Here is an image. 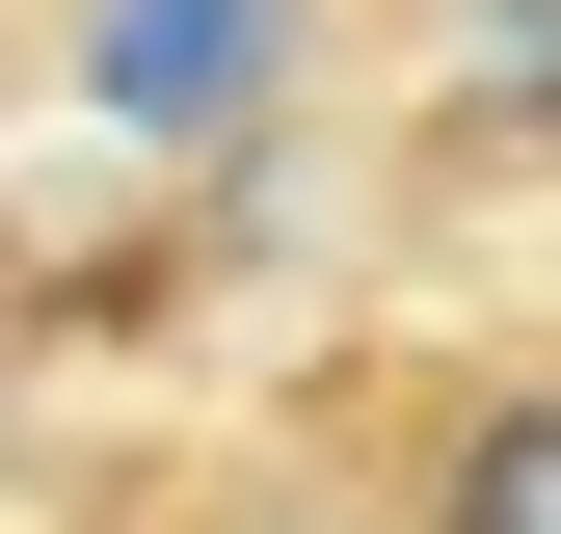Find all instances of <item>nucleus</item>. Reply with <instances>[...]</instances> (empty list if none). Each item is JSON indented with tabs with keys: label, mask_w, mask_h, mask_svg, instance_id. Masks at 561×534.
<instances>
[{
	"label": "nucleus",
	"mask_w": 561,
	"mask_h": 534,
	"mask_svg": "<svg viewBox=\"0 0 561 534\" xmlns=\"http://www.w3.org/2000/svg\"><path fill=\"white\" fill-rule=\"evenodd\" d=\"M267 27H295V0H107L81 81H107L134 134H215V107H267Z\"/></svg>",
	"instance_id": "obj_1"
},
{
	"label": "nucleus",
	"mask_w": 561,
	"mask_h": 534,
	"mask_svg": "<svg viewBox=\"0 0 561 534\" xmlns=\"http://www.w3.org/2000/svg\"><path fill=\"white\" fill-rule=\"evenodd\" d=\"M428 534H561V400H481L428 454Z\"/></svg>",
	"instance_id": "obj_2"
},
{
	"label": "nucleus",
	"mask_w": 561,
	"mask_h": 534,
	"mask_svg": "<svg viewBox=\"0 0 561 534\" xmlns=\"http://www.w3.org/2000/svg\"><path fill=\"white\" fill-rule=\"evenodd\" d=\"M455 54H481V107H535V134H561V0H455Z\"/></svg>",
	"instance_id": "obj_3"
}]
</instances>
